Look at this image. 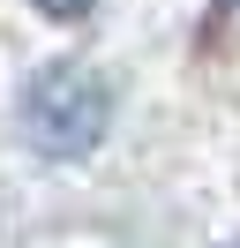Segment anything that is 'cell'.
I'll use <instances>...</instances> for the list:
<instances>
[{"mask_svg":"<svg viewBox=\"0 0 240 248\" xmlns=\"http://www.w3.org/2000/svg\"><path fill=\"white\" fill-rule=\"evenodd\" d=\"M105 128H113V91H105L98 68L53 61V68L30 76V91H23V136L38 143L45 158H83V151H98Z\"/></svg>","mask_w":240,"mask_h":248,"instance_id":"1","label":"cell"},{"mask_svg":"<svg viewBox=\"0 0 240 248\" xmlns=\"http://www.w3.org/2000/svg\"><path fill=\"white\" fill-rule=\"evenodd\" d=\"M98 0H38V16H53V23H75V16H90Z\"/></svg>","mask_w":240,"mask_h":248,"instance_id":"2","label":"cell"},{"mask_svg":"<svg viewBox=\"0 0 240 248\" xmlns=\"http://www.w3.org/2000/svg\"><path fill=\"white\" fill-rule=\"evenodd\" d=\"M225 248H240V241H225Z\"/></svg>","mask_w":240,"mask_h":248,"instance_id":"3","label":"cell"}]
</instances>
